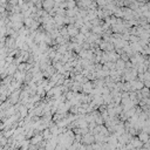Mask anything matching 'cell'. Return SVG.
Returning <instances> with one entry per match:
<instances>
[{
    "instance_id": "5",
    "label": "cell",
    "mask_w": 150,
    "mask_h": 150,
    "mask_svg": "<svg viewBox=\"0 0 150 150\" xmlns=\"http://www.w3.org/2000/svg\"><path fill=\"white\" fill-rule=\"evenodd\" d=\"M41 5H42V8L48 12L49 9H52V8L54 7L55 1H54V0H42V1H41Z\"/></svg>"
},
{
    "instance_id": "2",
    "label": "cell",
    "mask_w": 150,
    "mask_h": 150,
    "mask_svg": "<svg viewBox=\"0 0 150 150\" xmlns=\"http://www.w3.org/2000/svg\"><path fill=\"white\" fill-rule=\"evenodd\" d=\"M94 142H95L94 135H93L90 131L83 134L82 137H81V143H82V144H91V143H94Z\"/></svg>"
},
{
    "instance_id": "6",
    "label": "cell",
    "mask_w": 150,
    "mask_h": 150,
    "mask_svg": "<svg viewBox=\"0 0 150 150\" xmlns=\"http://www.w3.org/2000/svg\"><path fill=\"white\" fill-rule=\"evenodd\" d=\"M18 111H19V114H20V120H22L23 117H26V116L28 115V108H27L25 104H20Z\"/></svg>"
},
{
    "instance_id": "7",
    "label": "cell",
    "mask_w": 150,
    "mask_h": 150,
    "mask_svg": "<svg viewBox=\"0 0 150 150\" xmlns=\"http://www.w3.org/2000/svg\"><path fill=\"white\" fill-rule=\"evenodd\" d=\"M136 136L138 137V139H139L142 143H144V142H146V141L150 139V138H149V134H148V132H144V131H142V130H139Z\"/></svg>"
},
{
    "instance_id": "3",
    "label": "cell",
    "mask_w": 150,
    "mask_h": 150,
    "mask_svg": "<svg viewBox=\"0 0 150 150\" xmlns=\"http://www.w3.org/2000/svg\"><path fill=\"white\" fill-rule=\"evenodd\" d=\"M94 88V86H93V82L91 81H87V82H84V83H82L81 84V91L82 93H84V94H89L90 91H91V89Z\"/></svg>"
},
{
    "instance_id": "10",
    "label": "cell",
    "mask_w": 150,
    "mask_h": 150,
    "mask_svg": "<svg viewBox=\"0 0 150 150\" xmlns=\"http://www.w3.org/2000/svg\"><path fill=\"white\" fill-rule=\"evenodd\" d=\"M103 27L101 26V25H97V26H93L91 28H90V32H93V33H95V34H98V35H101L102 33H103Z\"/></svg>"
},
{
    "instance_id": "9",
    "label": "cell",
    "mask_w": 150,
    "mask_h": 150,
    "mask_svg": "<svg viewBox=\"0 0 150 150\" xmlns=\"http://www.w3.org/2000/svg\"><path fill=\"white\" fill-rule=\"evenodd\" d=\"M124 67H125V61H123L122 59L118 57V59L115 61V69H117V70H123Z\"/></svg>"
},
{
    "instance_id": "1",
    "label": "cell",
    "mask_w": 150,
    "mask_h": 150,
    "mask_svg": "<svg viewBox=\"0 0 150 150\" xmlns=\"http://www.w3.org/2000/svg\"><path fill=\"white\" fill-rule=\"evenodd\" d=\"M20 88H18V89H15V90H13L9 95H8V100H9V102L12 103V104H15L16 102H19L20 101V98H19V96H20Z\"/></svg>"
},
{
    "instance_id": "12",
    "label": "cell",
    "mask_w": 150,
    "mask_h": 150,
    "mask_svg": "<svg viewBox=\"0 0 150 150\" xmlns=\"http://www.w3.org/2000/svg\"><path fill=\"white\" fill-rule=\"evenodd\" d=\"M76 7V0H66V8Z\"/></svg>"
},
{
    "instance_id": "14",
    "label": "cell",
    "mask_w": 150,
    "mask_h": 150,
    "mask_svg": "<svg viewBox=\"0 0 150 150\" xmlns=\"http://www.w3.org/2000/svg\"><path fill=\"white\" fill-rule=\"evenodd\" d=\"M120 59H122L123 61H129V56L123 52L122 54H120Z\"/></svg>"
},
{
    "instance_id": "13",
    "label": "cell",
    "mask_w": 150,
    "mask_h": 150,
    "mask_svg": "<svg viewBox=\"0 0 150 150\" xmlns=\"http://www.w3.org/2000/svg\"><path fill=\"white\" fill-rule=\"evenodd\" d=\"M59 34L62 36H68V32H67V26H61L59 28Z\"/></svg>"
},
{
    "instance_id": "11",
    "label": "cell",
    "mask_w": 150,
    "mask_h": 150,
    "mask_svg": "<svg viewBox=\"0 0 150 150\" xmlns=\"http://www.w3.org/2000/svg\"><path fill=\"white\" fill-rule=\"evenodd\" d=\"M139 93L142 94V96L143 97H149V88L148 87H142L141 89H139Z\"/></svg>"
},
{
    "instance_id": "8",
    "label": "cell",
    "mask_w": 150,
    "mask_h": 150,
    "mask_svg": "<svg viewBox=\"0 0 150 150\" xmlns=\"http://www.w3.org/2000/svg\"><path fill=\"white\" fill-rule=\"evenodd\" d=\"M53 19H54V22H55V25L60 28L61 26H63L64 23H63V19H64V16L63 15H59V14H55L54 16H53Z\"/></svg>"
},
{
    "instance_id": "4",
    "label": "cell",
    "mask_w": 150,
    "mask_h": 150,
    "mask_svg": "<svg viewBox=\"0 0 150 150\" xmlns=\"http://www.w3.org/2000/svg\"><path fill=\"white\" fill-rule=\"evenodd\" d=\"M67 32H68L69 36H75L79 33V28L74 23H68L67 25Z\"/></svg>"
}]
</instances>
